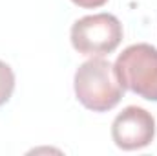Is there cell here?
<instances>
[{"instance_id":"1","label":"cell","mask_w":157,"mask_h":156,"mask_svg":"<svg viewBox=\"0 0 157 156\" xmlns=\"http://www.w3.org/2000/svg\"><path fill=\"white\" fill-rule=\"evenodd\" d=\"M73 88L78 103L91 112H108L124 97L113 64L102 57H93L82 63L75 72Z\"/></svg>"},{"instance_id":"2","label":"cell","mask_w":157,"mask_h":156,"mask_svg":"<svg viewBox=\"0 0 157 156\" xmlns=\"http://www.w3.org/2000/svg\"><path fill=\"white\" fill-rule=\"evenodd\" d=\"M124 90L146 101H157V48L146 42L132 44L119 53L113 64Z\"/></svg>"},{"instance_id":"3","label":"cell","mask_w":157,"mask_h":156,"mask_svg":"<svg viewBox=\"0 0 157 156\" xmlns=\"http://www.w3.org/2000/svg\"><path fill=\"white\" fill-rule=\"evenodd\" d=\"M71 46L80 55L102 57L117 50L122 40V24L112 13H97L78 18L70 31Z\"/></svg>"},{"instance_id":"4","label":"cell","mask_w":157,"mask_h":156,"mask_svg":"<svg viewBox=\"0 0 157 156\" xmlns=\"http://www.w3.org/2000/svg\"><path fill=\"white\" fill-rule=\"evenodd\" d=\"M155 138V119L141 107H126L112 123V140L122 151L148 147Z\"/></svg>"},{"instance_id":"5","label":"cell","mask_w":157,"mask_h":156,"mask_svg":"<svg viewBox=\"0 0 157 156\" xmlns=\"http://www.w3.org/2000/svg\"><path fill=\"white\" fill-rule=\"evenodd\" d=\"M15 90V74L9 64L0 61V107L6 105Z\"/></svg>"},{"instance_id":"6","label":"cell","mask_w":157,"mask_h":156,"mask_svg":"<svg viewBox=\"0 0 157 156\" xmlns=\"http://www.w3.org/2000/svg\"><path fill=\"white\" fill-rule=\"evenodd\" d=\"M71 2L78 7H84V9H95V7L104 6L108 0H71Z\"/></svg>"}]
</instances>
